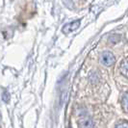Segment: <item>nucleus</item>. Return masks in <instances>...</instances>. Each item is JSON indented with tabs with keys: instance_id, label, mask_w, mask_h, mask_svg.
<instances>
[{
	"instance_id": "1",
	"label": "nucleus",
	"mask_w": 128,
	"mask_h": 128,
	"mask_svg": "<svg viewBox=\"0 0 128 128\" xmlns=\"http://www.w3.org/2000/svg\"><path fill=\"white\" fill-rule=\"evenodd\" d=\"M99 61L100 63L104 66H112V64L115 63V56L112 52L110 51H104L100 54L99 56Z\"/></svg>"
},
{
	"instance_id": "2",
	"label": "nucleus",
	"mask_w": 128,
	"mask_h": 128,
	"mask_svg": "<svg viewBox=\"0 0 128 128\" xmlns=\"http://www.w3.org/2000/svg\"><path fill=\"white\" fill-rule=\"evenodd\" d=\"M80 23H81V20H80V19L66 23V24L63 27V32H64V34H70V33L75 31V30H77V29L79 28Z\"/></svg>"
},
{
	"instance_id": "3",
	"label": "nucleus",
	"mask_w": 128,
	"mask_h": 128,
	"mask_svg": "<svg viewBox=\"0 0 128 128\" xmlns=\"http://www.w3.org/2000/svg\"><path fill=\"white\" fill-rule=\"evenodd\" d=\"M79 127L80 128H94V122L90 120L88 116H84L82 118L79 122Z\"/></svg>"
},
{
	"instance_id": "4",
	"label": "nucleus",
	"mask_w": 128,
	"mask_h": 128,
	"mask_svg": "<svg viewBox=\"0 0 128 128\" xmlns=\"http://www.w3.org/2000/svg\"><path fill=\"white\" fill-rule=\"evenodd\" d=\"M120 70L122 75H124L128 78V58L122 62V64L120 66Z\"/></svg>"
},
{
	"instance_id": "5",
	"label": "nucleus",
	"mask_w": 128,
	"mask_h": 128,
	"mask_svg": "<svg viewBox=\"0 0 128 128\" xmlns=\"http://www.w3.org/2000/svg\"><path fill=\"white\" fill-rule=\"evenodd\" d=\"M122 105L123 110H124V112L128 113V90L123 94V96H122Z\"/></svg>"
},
{
	"instance_id": "6",
	"label": "nucleus",
	"mask_w": 128,
	"mask_h": 128,
	"mask_svg": "<svg viewBox=\"0 0 128 128\" xmlns=\"http://www.w3.org/2000/svg\"><path fill=\"white\" fill-rule=\"evenodd\" d=\"M115 128H128V122H126V120L120 122L116 125Z\"/></svg>"
},
{
	"instance_id": "7",
	"label": "nucleus",
	"mask_w": 128,
	"mask_h": 128,
	"mask_svg": "<svg viewBox=\"0 0 128 128\" xmlns=\"http://www.w3.org/2000/svg\"><path fill=\"white\" fill-rule=\"evenodd\" d=\"M2 98H3V100H4L5 102H8V101H9V99H10V94H9V92H3V94H2Z\"/></svg>"
}]
</instances>
